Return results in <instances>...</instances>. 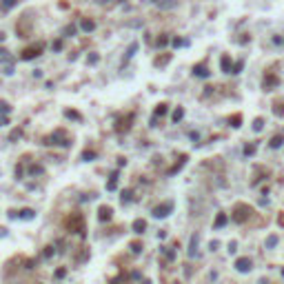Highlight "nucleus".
I'll list each match as a JSON object with an SVG mask.
<instances>
[{
	"label": "nucleus",
	"mask_w": 284,
	"mask_h": 284,
	"mask_svg": "<svg viewBox=\"0 0 284 284\" xmlns=\"http://www.w3.org/2000/svg\"><path fill=\"white\" fill-rule=\"evenodd\" d=\"M29 171H31V173H42V167H31Z\"/></svg>",
	"instance_id": "nucleus-38"
},
{
	"label": "nucleus",
	"mask_w": 284,
	"mask_h": 284,
	"mask_svg": "<svg viewBox=\"0 0 284 284\" xmlns=\"http://www.w3.org/2000/svg\"><path fill=\"white\" fill-rule=\"evenodd\" d=\"M195 75H204V78H206V75H209V71H206V67L198 64V67H195Z\"/></svg>",
	"instance_id": "nucleus-20"
},
{
	"label": "nucleus",
	"mask_w": 284,
	"mask_h": 284,
	"mask_svg": "<svg viewBox=\"0 0 284 284\" xmlns=\"http://www.w3.org/2000/svg\"><path fill=\"white\" fill-rule=\"evenodd\" d=\"M282 275H284V269H282Z\"/></svg>",
	"instance_id": "nucleus-42"
},
{
	"label": "nucleus",
	"mask_w": 284,
	"mask_h": 284,
	"mask_svg": "<svg viewBox=\"0 0 284 284\" xmlns=\"http://www.w3.org/2000/svg\"><path fill=\"white\" fill-rule=\"evenodd\" d=\"M133 231H136V233H144V231H147V220H142V217L133 220Z\"/></svg>",
	"instance_id": "nucleus-9"
},
{
	"label": "nucleus",
	"mask_w": 284,
	"mask_h": 284,
	"mask_svg": "<svg viewBox=\"0 0 284 284\" xmlns=\"http://www.w3.org/2000/svg\"><path fill=\"white\" fill-rule=\"evenodd\" d=\"M131 251H133V253L138 255V253L142 251V244H140V242H131Z\"/></svg>",
	"instance_id": "nucleus-27"
},
{
	"label": "nucleus",
	"mask_w": 284,
	"mask_h": 284,
	"mask_svg": "<svg viewBox=\"0 0 284 284\" xmlns=\"http://www.w3.org/2000/svg\"><path fill=\"white\" fill-rule=\"evenodd\" d=\"M262 127H264V120H262V118H258V120L253 122V129H255V131H260Z\"/></svg>",
	"instance_id": "nucleus-29"
},
{
	"label": "nucleus",
	"mask_w": 284,
	"mask_h": 284,
	"mask_svg": "<svg viewBox=\"0 0 284 284\" xmlns=\"http://www.w3.org/2000/svg\"><path fill=\"white\" fill-rule=\"evenodd\" d=\"M16 5V0H2V9H7V7H13Z\"/></svg>",
	"instance_id": "nucleus-32"
},
{
	"label": "nucleus",
	"mask_w": 284,
	"mask_h": 284,
	"mask_svg": "<svg viewBox=\"0 0 284 284\" xmlns=\"http://www.w3.org/2000/svg\"><path fill=\"white\" fill-rule=\"evenodd\" d=\"M282 142H284V136H282V133H280V136H273V138H271V147H280Z\"/></svg>",
	"instance_id": "nucleus-15"
},
{
	"label": "nucleus",
	"mask_w": 284,
	"mask_h": 284,
	"mask_svg": "<svg viewBox=\"0 0 284 284\" xmlns=\"http://www.w3.org/2000/svg\"><path fill=\"white\" fill-rule=\"evenodd\" d=\"M220 64H222V69H224V71H229V73H231V60L226 58V56L222 58V62H220Z\"/></svg>",
	"instance_id": "nucleus-19"
},
{
	"label": "nucleus",
	"mask_w": 284,
	"mask_h": 284,
	"mask_svg": "<svg viewBox=\"0 0 284 284\" xmlns=\"http://www.w3.org/2000/svg\"><path fill=\"white\" fill-rule=\"evenodd\" d=\"M229 122H233L231 127H240V122H242V116H231V118H229Z\"/></svg>",
	"instance_id": "nucleus-23"
},
{
	"label": "nucleus",
	"mask_w": 284,
	"mask_h": 284,
	"mask_svg": "<svg viewBox=\"0 0 284 284\" xmlns=\"http://www.w3.org/2000/svg\"><path fill=\"white\" fill-rule=\"evenodd\" d=\"M167 113V105L162 102V105H158V109H155V116H164Z\"/></svg>",
	"instance_id": "nucleus-26"
},
{
	"label": "nucleus",
	"mask_w": 284,
	"mask_h": 284,
	"mask_svg": "<svg viewBox=\"0 0 284 284\" xmlns=\"http://www.w3.org/2000/svg\"><path fill=\"white\" fill-rule=\"evenodd\" d=\"M280 224H284V213H282V215H280Z\"/></svg>",
	"instance_id": "nucleus-40"
},
{
	"label": "nucleus",
	"mask_w": 284,
	"mask_h": 284,
	"mask_svg": "<svg viewBox=\"0 0 284 284\" xmlns=\"http://www.w3.org/2000/svg\"><path fill=\"white\" fill-rule=\"evenodd\" d=\"M264 244H267V249H273V247L278 244V238H275V235H269V238H267V242H264Z\"/></svg>",
	"instance_id": "nucleus-17"
},
{
	"label": "nucleus",
	"mask_w": 284,
	"mask_h": 284,
	"mask_svg": "<svg viewBox=\"0 0 284 284\" xmlns=\"http://www.w3.org/2000/svg\"><path fill=\"white\" fill-rule=\"evenodd\" d=\"M251 206L249 204H235V209H233V220L238 222V224H242V222H247L249 220V215H251Z\"/></svg>",
	"instance_id": "nucleus-2"
},
{
	"label": "nucleus",
	"mask_w": 284,
	"mask_h": 284,
	"mask_svg": "<svg viewBox=\"0 0 284 284\" xmlns=\"http://www.w3.org/2000/svg\"><path fill=\"white\" fill-rule=\"evenodd\" d=\"M226 213H217V217H215V222H213V229H220V226H224L226 224Z\"/></svg>",
	"instance_id": "nucleus-10"
},
{
	"label": "nucleus",
	"mask_w": 284,
	"mask_h": 284,
	"mask_svg": "<svg viewBox=\"0 0 284 284\" xmlns=\"http://www.w3.org/2000/svg\"><path fill=\"white\" fill-rule=\"evenodd\" d=\"M198 242H200V235L193 233L191 242H189V258H198Z\"/></svg>",
	"instance_id": "nucleus-8"
},
{
	"label": "nucleus",
	"mask_w": 284,
	"mask_h": 284,
	"mask_svg": "<svg viewBox=\"0 0 284 284\" xmlns=\"http://www.w3.org/2000/svg\"><path fill=\"white\" fill-rule=\"evenodd\" d=\"M164 255H167V260H171V262L175 260V251H173V249H167V251H164Z\"/></svg>",
	"instance_id": "nucleus-30"
},
{
	"label": "nucleus",
	"mask_w": 284,
	"mask_h": 284,
	"mask_svg": "<svg viewBox=\"0 0 284 284\" xmlns=\"http://www.w3.org/2000/svg\"><path fill=\"white\" fill-rule=\"evenodd\" d=\"M167 60H169V53H167V56H162V58H158V60H155V64H164Z\"/></svg>",
	"instance_id": "nucleus-36"
},
{
	"label": "nucleus",
	"mask_w": 284,
	"mask_h": 284,
	"mask_svg": "<svg viewBox=\"0 0 284 284\" xmlns=\"http://www.w3.org/2000/svg\"><path fill=\"white\" fill-rule=\"evenodd\" d=\"M273 84H278V78H273V75H267V80H264V89H271Z\"/></svg>",
	"instance_id": "nucleus-14"
},
{
	"label": "nucleus",
	"mask_w": 284,
	"mask_h": 284,
	"mask_svg": "<svg viewBox=\"0 0 284 284\" xmlns=\"http://www.w3.org/2000/svg\"><path fill=\"white\" fill-rule=\"evenodd\" d=\"M33 215H36L33 209H22V211H20V217H22V220H33Z\"/></svg>",
	"instance_id": "nucleus-13"
},
{
	"label": "nucleus",
	"mask_w": 284,
	"mask_h": 284,
	"mask_svg": "<svg viewBox=\"0 0 284 284\" xmlns=\"http://www.w3.org/2000/svg\"><path fill=\"white\" fill-rule=\"evenodd\" d=\"M64 229L71 231V233H84V217L80 213H71L67 220H64Z\"/></svg>",
	"instance_id": "nucleus-1"
},
{
	"label": "nucleus",
	"mask_w": 284,
	"mask_h": 284,
	"mask_svg": "<svg viewBox=\"0 0 284 284\" xmlns=\"http://www.w3.org/2000/svg\"><path fill=\"white\" fill-rule=\"evenodd\" d=\"M131 120H133V116H131V113H129L127 118H122V120H120V125H118V131H127V127H129V122H131Z\"/></svg>",
	"instance_id": "nucleus-11"
},
{
	"label": "nucleus",
	"mask_w": 284,
	"mask_h": 284,
	"mask_svg": "<svg viewBox=\"0 0 284 284\" xmlns=\"http://www.w3.org/2000/svg\"><path fill=\"white\" fill-rule=\"evenodd\" d=\"M131 200H133V193H131L129 189H127V191H122V202H125V204H129Z\"/></svg>",
	"instance_id": "nucleus-16"
},
{
	"label": "nucleus",
	"mask_w": 284,
	"mask_h": 284,
	"mask_svg": "<svg viewBox=\"0 0 284 284\" xmlns=\"http://www.w3.org/2000/svg\"><path fill=\"white\" fill-rule=\"evenodd\" d=\"M67 113V118H73V120H80V113H75V111H71V109H67L64 111Z\"/></svg>",
	"instance_id": "nucleus-28"
},
{
	"label": "nucleus",
	"mask_w": 284,
	"mask_h": 284,
	"mask_svg": "<svg viewBox=\"0 0 284 284\" xmlns=\"http://www.w3.org/2000/svg\"><path fill=\"white\" fill-rule=\"evenodd\" d=\"M217 247H220V242H217V240H213V242H211V251H215Z\"/></svg>",
	"instance_id": "nucleus-39"
},
{
	"label": "nucleus",
	"mask_w": 284,
	"mask_h": 284,
	"mask_svg": "<svg viewBox=\"0 0 284 284\" xmlns=\"http://www.w3.org/2000/svg\"><path fill=\"white\" fill-rule=\"evenodd\" d=\"M235 251H238V242L231 240V242H229V253H235Z\"/></svg>",
	"instance_id": "nucleus-31"
},
{
	"label": "nucleus",
	"mask_w": 284,
	"mask_h": 284,
	"mask_svg": "<svg viewBox=\"0 0 284 284\" xmlns=\"http://www.w3.org/2000/svg\"><path fill=\"white\" fill-rule=\"evenodd\" d=\"M251 267H253L251 258H238V260H235V269H238L240 273H249Z\"/></svg>",
	"instance_id": "nucleus-5"
},
{
	"label": "nucleus",
	"mask_w": 284,
	"mask_h": 284,
	"mask_svg": "<svg viewBox=\"0 0 284 284\" xmlns=\"http://www.w3.org/2000/svg\"><path fill=\"white\" fill-rule=\"evenodd\" d=\"M184 162H186V158H180V162H178V164H175V167H173V169H171L169 173H178V171H180V167H182Z\"/></svg>",
	"instance_id": "nucleus-25"
},
{
	"label": "nucleus",
	"mask_w": 284,
	"mask_h": 284,
	"mask_svg": "<svg viewBox=\"0 0 284 284\" xmlns=\"http://www.w3.org/2000/svg\"><path fill=\"white\" fill-rule=\"evenodd\" d=\"M40 51H42V44H33V47H29V49H25V51H22V60H31V58H36Z\"/></svg>",
	"instance_id": "nucleus-7"
},
{
	"label": "nucleus",
	"mask_w": 284,
	"mask_h": 284,
	"mask_svg": "<svg viewBox=\"0 0 284 284\" xmlns=\"http://www.w3.org/2000/svg\"><path fill=\"white\" fill-rule=\"evenodd\" d=\"M93 158H96V151H84V153H82V160H84V162H91Z\"/></svg>",
	"instance_id": "nucleus-18"
},
{
	"label": "nucleus",
	"mask_w": 284,
	"mask_h": 284,
	"mask_svg": "<svg viewBox=\"0 0 284 284\" xmlns=\"http://www.w3.org/2000/svg\"><path fill=\"white\" fill-rule=\"evenodd\" d=\"M82 27H84L87 31H91V29H93V22H91V20H84V22H82Z\"/></svg>",
	"instance_id": "nucleus-33"
},
{
	"label": "nucleus",
	"mask_w": 284,
	"mask_h": 284,
	"mask_svg": "<svg viewBox=\"0 0 284 284\" xmlns=\"http://www.w3.org/2000/svg\"><path fill=\"white\" fill-rule=\"evenodd\" d=\"M142 284H151V282H149V280H147V282H142Z\"/></svg>",
	"instance_id": "nucleus-41"
},
{
	"label": "nucleus",
	"mask_w": 284,
	"mask_h": 284,
	"mask_svg": "<svg viewBox=\"0 0 284 284\" xmlns=\"http://www.w3.org/2000/svg\"><path fill=\"white\" fill-rule=\"evenodd\" d=\"M253 151H255V147H253V144H247V147H244V153H247V155H251Z\"/></svg>",
	"instance_id": "nucleus-34"
},
{
	"label": "nucleus",
	"mask_w": 284,
	"mask_h": 284,
	"mask_svg": "<svg viewBox=\"0 0 284 284\" xmlns=\"http://www.w3.org/2000/svg\"><path fill=\"white\" fill-rule=\"evenodd\" d=\"M116 186H118V173H111L109 182H107V189H109V191H113Z\"/></svg>",
	"instance_id": "nucleus-12"
},
{
	"label": "nucleus",
	"mask_w": 284,
	"mask_h": 284,
	"mask_svg": "<svg viewBox=\"0 0 284 284\" xmlns=\"http://www.w3.org/2000/svg\"><path fill=\"white\" fill-rule=\"evenodd\" d=\"M64 275H67V271H64V269H56V273H53V278H56V280H62Z\"/></svg>",
	"instance_id": "nucleus-24"
},
{
	"label": "nucleus",
	"mask_w": 284,
	"mask_h": 284,
	"mask_svg": "<svg viewBox=\"0 0 284 284\" xmlns=\"http://www.w3.org/2000/svg\"><path fill=\"white\" fill-rule=\"evenodd\" d=\"M111 215H113V209H111V206H107V204L98 206V220H100V222H109Z\"/></svg>",
	"instance_id": "nucleus-6"
},
{
	"label": "nucleus",
	"mask_w": 284,
	"mask_h": 284,
	"mask_svg": "<svg viewBox=\"0 0 284 284\" xmlns=\"http://www.w3.org/2000/svg\"><path fill=\"white\" fill-rule=\"evenodd\" d=\"M62 140H69V138H67V133H64L62 129H58L53 136H49L44 140V144H67V142H62Z\"/></svg>",
	"instance_id": "nucleus-4"
},
{
	"label": "nucleus",
	"mask_w": 284,
	"mask_h": 284,
	"mask_svg": "<svg viewBox=\"0 0 284 284\" xmlns=\"http://www.w3.org/2000/svg\"><path fill=\"white\" fill-rule=\"evenodd\" d=\"M173 211V202H162V204H158V206H153V217H167L169 213Z\"/></svg>",
	"instance_id": "nucleus-3"
},
{
	"label": "nucleus",
	"mask_w": 284,
	"mask_h": 284,
	"mask_svg": "<svg viewBox=\"0 0 284 284\" xmlns=\"http://www.w3.org/2000/svg\"><path fill=\"white\" fill-rule=\"evenodd\" d=\"M9 111V107H7V102H2V100H0V113H7Z\"/></svg>",
	"instance_id": "nucleus-35"
},
{
	"label": "nucleus",
	"mask_w": 284,
	"mask_h": 284,
	"mask_svg": "<svg viewBox=\"0 0 284 284\" xmlns=\"http://www.w3.org/2000/svg\"><path fill=\"white\" fill-rule=\"evenodd\" d=\"M53 253H56V251H53V247H44V251H42V258H44V260H49Z\"/></svg>",
	"instance_id": "nucleus-22"
},
{
	"label": "nucleus",
	"mask_w": 284,
	"mask_h": 284,
	"mask_svg": "<svg viewBox=\"0 0 284 284\" xmlns=\"http://www.w3.org/2000/svg\"><path fill=\"white\" fill-rule=\"evenodd\" d=\"M182 116H184V109H175L173 111V122H180V120H182Z\"/></svg>",
	"instance_id": "nucleus-21"
},
{
	"label": "nucleus",
	"mask_w": 284,
	"mask_h": 284,
	"mask_svg": "<svg viewBox=\"0 0 284 284\" xmlns=\"http://www.w3.org/2000/svg\"><path fill=\"white\" fill-rule=\"evenodd\" d=\"M273 111H275V113H278V116H284V107H282V105H278V109H275V107H273Z\"/></svg>",
	"instance_id": "nucleus-37"
}]
</instances>
